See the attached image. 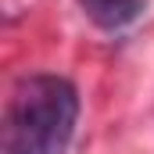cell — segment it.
Returning <instances> with one entry per match:
<instances>
[{"instance_id":"obj_1","label":"cell","mask_w":154,"mask_h":154,"mask_svg":"<svg viewBox=\"0 0 154 154\" xmlns=\"http://www.w3.org/2000/svg\"><path fill=\"white\" fill-rule=\"evenodd\" d=\"M79 93L61 75H25L7 100L0 154H65L75 136Z\"/></svg>"},{"instance_id":"obj_2","label":"cell","mask_w":154,"mask_h":154,"mask_svg":"<svg viewBox=\"0 0 154 154\" xmlns=\"http://www.w3.org/2000/svg\"><path fill=\"white\" fill-rule=\"evenodd\" d=\"M79 7L100 29H125L143 14V0H79Z\"/></svg>"}]
</instances>
